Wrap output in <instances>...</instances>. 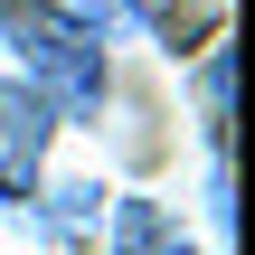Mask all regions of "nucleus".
<instances>
[{"instance_id": "20e7f679", "label": "nucleus", "mask_w": 255, "mask_h": 255, "mask_svg": "<svg viewBox=\"0 0 255 255\" xmlns=\"http://www.w3.org/2000/svg\"><path fill=\"white\" fill-rule=\"evenodd\" d=\"M123 19H142L161 47H180V57H199L208 38H218V19H227V0H123Z\"/></svg>"}, {"instance_id": "39448f33", "label": "nucleus", "mask_w": 255, "mask_h": 255, "mask_svg": "<svg viewBox=\"0 0 255 255\" xmlns=\"http://www.w3.org/2000/svg\"><path fill=\"white\" fill-rule=\"evenodd\" d=\"M47 19H57V28H76V38H95V47H104V38H114V28H123V0H47Z\"/></svg>"}, {"instance_id": "7ed1b4c3", "label": "nucleus", "mask_w": 255, "mask_h": 255, "mask_svg": "<svg viewBox=\"0 0 255 255\" xmlns=\"http://www.w3.org/2000/svg\"><path fill=\"white\" fill-rule=\"evenodd\" d=\"M104 255H199V246L180 237L170 208H151V199H114V208H104Z\"/></svg>"}, {"instance_id": "f03ea898", "label": "nucleus", "mask_w": 255, "mask_h": 255, "mask_svg": "<svg viewBox=\"0 0 255 255\" xmlns=\"http://www.w3.org/2000/svg\"><path fill=\"white\" fill-rule=\"evenodd\" d=\"M47 142H57V114H47L19 76H0V199H9V208H38V189H47Z\"/></svg>"}, {"instance_id": "f257e3e1", "label": "nucleus", "mask_w": 255, "mask_h": 255, "mask_svg": "<svg viewBox=\"0 0 255 255\" xmlns=\"http://www.w3.org/2000/svg\"><path fill=\"white\" fill-rule=\"evenodd\" d=\"M9 47H19V85H28L57 123H76V114L104 104V47L76 38V28H57L47 9H19V19H9Z\"/></svg>"}]
</instances>
